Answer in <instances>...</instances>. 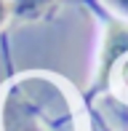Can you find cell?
<instances>
[{
  "label": "cell",
  "mask_w": 128,
  "mask_h": 131,
  "mask_svg": "<svg viewBox=\"0 0 128 131\" xmlns=\"http://www.w3.org/2000/svg\"><path fill=\"white\" fill-rule=\"evenodd\" d=\"M3 131H75L72 115L56 86L30 78L16 83L3 104Z\"/></svg>",
  "instance_id": "1"
},
{
  "label": "cell",
  "mask_w": 128,
  "mask_h": 131,
  "mask_svg": "<svg viewBox=\"0 0 128 131\" xmlns=\"http://www.w3.org/2000/svg\"><path fill=\"white\" fill-rule=\"evenodd\" d=\"M128 51V27L123 24H112L107 32V43H104V56H101V78H107L112 62L120 53Z\"/></svg>",
  "instance_id": "2"
},
{
  "label": "cell",
  "mask_w": 128,
  "mask_h": 131,
  "mask_svg": "<svg viewBox=\"0 0 128 131\" xmlns=\"http://www.w3.org/2000/svg\"><path fill=\"white\" fill-rule=\"evenodd\" d=\"M48 3H51V0H16V3H14V11L19 16H37L40 11L48 8Z\"/></svg>",
  "instance_id": "3"
},
{
  "label": "cell",
  "mask_w": 128,
  "mask_h": 131,
  "mask_svg": "<svg viewBox=\"0 0 128 131\" xmlns=\"http://www.w3.org/2000/svg\"><path fill=\"white\" fill-rule=\"evenodd\" d=\"M5 16H8V5H5V0H0V24L5 21Z\"/></svg>",
  "instance_id": "4"
},
{
  "label": "cell",
  "mask_w": 128,
  "mask_h": 131,
  "mask_svg": "<svg viewBox=\"0 0 128 131\" xmlns=\"http://www.w3.org/2000/svg\"><path fill=\"white\" fill-rule=\"evenodd\" d=\"M115 3H118V8H123L125 14H128V0H115Z\"/></svg>",
  "instance_id": "5"
}]
</instances>
